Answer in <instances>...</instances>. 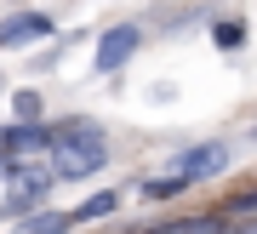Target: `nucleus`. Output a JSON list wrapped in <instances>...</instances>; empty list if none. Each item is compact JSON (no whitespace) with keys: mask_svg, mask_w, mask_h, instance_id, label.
<instances>
[{"mask_svg":"<svg viewBox=\"0 0 257 234\" xmlns=\"http://www.w3.org/2000/svg\"><path fill=\"white\" fill-rule=\"evenodd\" d=\"M74 228V211H23V223L12 228V234H69Z\"/></svg>","mask_w":257,"mask_h":234,"instance_id":"6","label":"nucleus"},{"mask_svg":"<svg viewBox=\"0 0 257 234\" xmlns=\"http://www.w3.org/2000/svg\"><path fill=\"white\" fill-rule=\"evenodd\" d=\"M114 206H120V189H103V194H92V200H80V206H74V223H103Z\"/></svg>","mask_w":257,"mask_h":234,"instance_id":"8","label":"nucleus"},{"mask_svg":"<svg viewBox=\"0 0 257 234\" xmlns=\"http://www.w3.org/2000/svg\"><path fill=\"white\" fill-rule=\"evenodd\" d=\"M183 189H189V183L177 177V171H166V177H149V183H143V200H177Z\"/></svg>","mask_w":257,"mask_h":234,"instance_id":"9","label":"nucleus"},{"mask_svg":"<svg viewBox=\"0 0 257 234\" xmlns=\"http://www.w3.org/2000/svg\"><path fill=\"white\" fill-rule=\"evenodd\" d=\"M46 154H52V177L57 183H80V177H97L109 166V137H103L97 120H69L46 137Z\"/></svg>","mask_w":257,"mask_h":234,"instance_id":"1","label":"nucleus"},{"mask_svg":"<svg viewBox=\"0 0 257 234\" xmlns=\"http://www.w3.org/2000/svg\"><path fill=\"white\" fill-rule=\"evenodd\" d=\"M172 166H177V177H183L189 189H194V183H211L223 166H229V143H194V149L177 154Z\"/></svg>","mask_w":257,"mask_h":234,"instance_id":"2","label":"nucleus"},{"mask_svg":"<svg viewBox=\"0 0 257 234\" xmlns=\"http://www.w3.org/2000/svg\"><path fill=\"white\" fill-rule=\"evenodd\" d=\"M155 234H229V217L206 211V217H183V223H160Z\"/></svg>","mask_w":257,"mask_h":234,"instance_id":"7","label":"nucleus"},{"mask_svg":"<svg viewBox=\"0 0 257 234\" xmlns=\"http://www.w3.org/2000/svg\"><path fill=\"white\" fill-rule=\"evenodd\" d=\"M138 40H143V29H132V23H114V29H103V40H97V74H114V69H126V57L138 52Z\"/></svg>","mask_w":257,"mask_h":234,"instance_id":"3","label":"nucleus"},{"mask_svg":"<svg viewBox=\"0 0 257 234\" xmlns=\"http://www.w3.org/2000/svg\"><path fill=\"white\" fill-rule=\"evenodd\" d=\"M46 126H35V120H18V126H6L0 132V154H40L46 149Z\"/></svg>","mask_w":257,"mask_h":234,"instance_id":"5","label":"nucleus"},{"mask_svg":"<svg viewBox=\"0 0 257 234\" xmlns=\"http://www.w3.org/2000/svg\"><path fill=\"white\" fill-rule=\"evenodd\" d=\"M12 108H18V120H40V91H18V97H12Z\"/></svg>","mask_w":257,"mask_h":234,"instance_id":"11","label":"nucleus"},{"mask_svg":"<svg viewBox=\"0 0 257 234\" xmlns=\"http://www.w3.org/2000/svg\"><path fill=\"white\" fill-rule=\"evenodd\" d=\"M52 35V18L46 12H12L0 23V46H29V40H46Z\"/></svg>","mask_w":257,"mask_h":234,"instance_id":"4","label":"nucleus"},{"mask_svg":"<svg viewBox=\"0 0 257 234\" xmlns=\"http://www.w3.org/2000/svg\"><path fill=\"white\" fill-rule=\"evenodd\" d=\"M0 217H6V211H0Z\"/></svg>","mask_w":257,"mask_h":234,"instance_id":"12","label":"nucleus"},{"mask_svg":"<svg viewBox=\"0 0 257 234\" xmlns=\"http://www.w3.org/2000/svg\"><path fill=\"white\" fill-rule=\"evenodd\" d=\"M211 40H217L223 52H240V46H246V23H240V18H223L217 29H211Z\"/></svg>","mask_w":257,"mask_h":234,"instance_id":"10","label":"nucleus"}]
</instances>
